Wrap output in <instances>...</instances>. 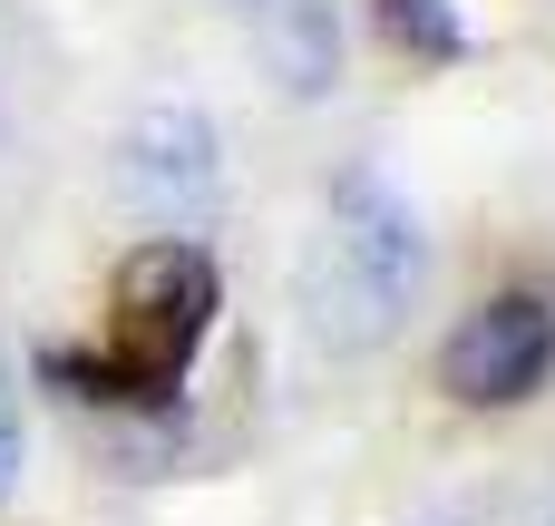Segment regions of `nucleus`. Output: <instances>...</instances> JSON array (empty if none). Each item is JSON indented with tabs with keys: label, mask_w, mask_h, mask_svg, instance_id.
<instances>
[{
	"label": "nucleus",
	"mask_w": 555,
	"mask_h": 526,
	"mask_svg": "<svg viewBox=\"0 0 555 526\" xmlns=\"http://www.w3.org/2000/svg\"><path fill=\"white\" fill-rule=\"evenodd\" d=\"M215 332V254L195 234H146L117 264V332L107 351H49V381H68L98 410H166Z\"/></svg>",
	"instance_id": "obj_1"
},
{
	"label": "nucleus",
	"mask_w": 555,
	"mask_h": 526,
	"mask_svg": "<svg viewBox=\"0 0 555 526\" xmlns=\"http://www.w3.org/2000/svg\"><path fill=\"white\" fill-rule=\"evenodd\" d=\"M429 273V244H420V215L390 176L351 166L322 205V234H312V264H302V312L322 332V351H380L410 312Z\"/></svg>",
	"instance_id": "obj_2"
},
{
	"label": "nucleus",
	"mask_w": 555,
	"mask_h": 526,
	"mask_svg": "<svg viewBox=\"0 0 555 526\" xmlns=\"http://www.w3.org/2000/svg\"><path fill=\"white\" fill-rule=\"evenodd\" d=\"M546 371H555V303L546 293H488L449 332V351H439V390L468 400V410H517V400L546 390Z\"/></svg>",
	"instance_id": "obj_3"
},
{
	"label": "nucleus",
	"mask_w": 555,
	"mask_h": 526,
	"mask_svg": "<svg viewBox=\"0 0 555 526\" xmlns=\"http://www.w3.org/2000/svg\"><path fill=\"white\" fill-rule=\"evenodd\" d=\"M224 166H215V117L205 107H146L127 127V195L166 224H195L215 205Z\"/></svg>",
	"instance_id": "obj_4"
},
{
	"label": "nucleus",
	"mask_w": 555,
	"mask_h": 526,
	"mask_svg": "<svg viewBox=\"0 0 555 526\" xmlns=\"http://www.w3.org/2000/svg\"><path fill=\"white\" fill-rule=\"evenodd\" d=\"M263 10H273V59H283V78H293L302 98H322V88H332V59H341L332 10H322V0H263Z\"/></svg>",
	"instance_id": "obj_5"
},
{
	"label": "nucleus",
	"mask_w": 555,
	"mask_h": 526,
	"mask_svg": "<svg viewBox=\"0 0 555 526\" xmlns=\"http://www.w3.org/2000/svg\"><path fill=\"white\" fill-rule=\"evenodd\" d=\"M380 29H390V49H410V59H429V68L468 59V29H459L449 0H380Z\"/></svg>",
	"instance_id": "obj_6"
},
{
	"label": "nucleus",
	"mask_w": 555,
	"mask_h": 526,
	"mask_svg": "<svg viewBox=\"0 0 555 526\" xmlns=\"http://www.w3.org/2000/svg\"><path fill=\"white\" fill-rule=\"evenodd\" d=\"M10 469H20V410H10V381H0V488H10Z\"/></svg>",
	"instance_id": "obj_7"
}]
</instances>
